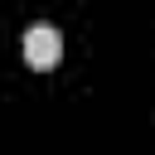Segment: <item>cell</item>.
<instances>
[{"mask_svg":"<svg viewBox=\"0 0 155 155\" xmlns=\"http://www.w3.org/2000/svg\"><path fill=\"white\" fill-rule=\"evenodd\" d=\"M58 58H63L58 29H53V24H29V29H24V63L44 73V68H53Z\"/></svg>","mask_w":155,"mask_h":155,"instance_id":"obj_1","label":"cell"}]
</instances>
